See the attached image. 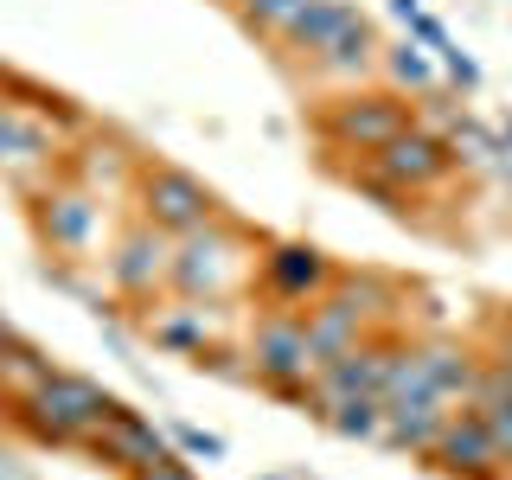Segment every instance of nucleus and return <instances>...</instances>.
Wrapping results in <instances>:
<instances>
[{"mask_svg": "<svg viewBox=\"0 0 512 480\" xmlns=\"http://www.w3.org/2000/svg\"><path fill=\"white\" fill-rule=\"evenodd\" d=\"M410 122H416V109L397 90H346L320 109V141H327V154H365L372 160Z\"/></svg>", "mask_w": 512, "mask_h": 480, "instance_id": "obj_2", "label": "nucleus"}, {"mask_svg": "<svg viewBox=\"0 0 512 480\" xmlns=\"http://www.w3.org/2000/svg\"><path fill=\"white\" fill-rule=\"evenodd\" d=\"M173 442H180L192 461H224V436H212V429H192V423H180V429H173Z\"/></svg>", "mask_w": 512, "mask_h": 480, "instance_id": "obj_23", "label": "nucleus"}, {"mask_svg": "<svg viewBox=\"0 0 512 480\" xmlns=\"http://www.w3.org/2000/svg\"><path fill=\"white\" fill-rule=\"evenodd\" d=\"M250 372L269 384V391H288V384H314L320 352L308 340V314L301 308H269L250 327Z\"/></svg>", "mask_w": 512, "mask_h": 480, "instance_id": "obj_4", "label": "nucleus"}, {"mask_svg": "<svg viewBox=\"0 0 512 480\" xmlns=\"http://www.w3.org/2000/svg\"><path fill=\"white\" fill-rule=\"evenodd\" d=\"M346 180H352V186H359V192H365V199H378V205H384V212H391V218H410V212H416V192H410V186H397V180H391V173H378V167H372V160H365V167H352V173H346Z\"/></svg>", "mask_w": 512, "mask_h": 480, "instance_id": "obj_21", "label": "nucleus"}, {"mask_svg": "<svg viewBox=\"0 0 512 480\" xmlns=\"http://www.w3.org/2000/svg\"><path fill=\"white\" fill-rule=\"evenodd\" d=\"M167 269H173V237L160 224L135 218L128 231L116 237V256H109V288L122 301H154L167 288Z\"/></svg>", "mask_w": 512, "mask_h": 480, "instance_id": "obj_5", "label": "nucleus"}, {"mask_svg": "<svg viewBox=\"0 0 512 480\" xmlns=\"http://www.w3.org/2000/svg\"><path fill=\"white\" fill-rule=\"evenodd\" d=\"M32 224H39V237L58 256L84 263L90 244H96V224H103V199H96L90 186H52L39 205H32Z\"/></svg>", "mask_w": 512, "mask_h": 480, "instance_id": "obj_9", "label": "nucleus"}, {"mask_svg": "<svg viewBox=\"0 0 512 480\" xmlns=\"http://www.w3.org/2000/svg\"><path fill=\"white\" fill-rule=\"evenodd\" d=\"M365 20V13L359 7H352V0H301V7H295V20H288L282 32H276V39L288 45V52H301V58H320V52H327V45H340L346 39V32L352 26H359Z\"/></svg>", "mask_w": 512, "mask_h": 480, "instance_id": "obj_11", "label": "nucleus"}, {"mask_svg": "<svg viewBox=\"0 0 512 480\" xmlns=\"http://www.w3.org/2000/svg\"><path fill=\"white\" fill-rule=\"evenodd\" d=\"M500 141H506V148H512V116H506V122H500Z\"/></svg>", "mask_w": 512, "mask_h": 480, "instance_id": "obj_30", "label": "nucleus"}, {"mask_svg": "<svg viewBox=\"0 0 512 480\" xmlns=\"http://www.w3.org/2000/svg\"><path fill=\"white\" fill-rule=\"evenodd\" d=\"M391 359H397V340H384V333L359 340L340 359H327L314 372V416H327V404H346V397H384Z\"/></svg>", "mask_w": 512, "mask_h": 480, "instance_id": "obj_6", "label": "nucleus"}, {"mask_svg": "<svg viewBox=\"0 0 512 480\" xmlns=\"http://www.w3.org/2000/svg\"><path fill=\"white\" fill-rule=\"evenodd\" d=\"M148 340L167 346V352H186L192 365H212V352H218V333H212L205 301H173V308L148 314Z\"/></svg>", "mask_w": 512, "mask_h": 480, "instance_id": "obj_13", "label": "nucleus"}, {"mask_svg": "<svg viewBox=\"0 0 512 480\" xmlns=\"http://www.w3.org/2000/svg\"><path fill=\"white\" fill-rule=\"evenodd\" d=\"M448 148H455V160H461V167H493L506 141H500V128L474 122L468 109H461V116H448Z\"/></svg>", "mask_w": 512, "mask_h": 480, "instance_id": "obj_18", "label": "nucleus"}, {"mask_svg": "<svg viewBox=\"0 0 512 480\" xmlns=\"http://www.w3.org/2000/svg\"><path fill=\"white\" fill-rule=\"evenodd\" d=\"M256 276H263V295L276 301V308H308V301H320L333 282H340L333 263L314 244H269Z\"/></svg>", "mask_w": 512, "mask_h": 480, "instance_id": "obj_10", "label": "nucleus"}, {"mask_svg": "<svg viewBox=\"0 0 512 480\" xmlns=\"http://www.w3.org/2000/svg\"><path fill=\"white\" fill-rule=\"evenodd\" d=\"M468 410H480V423L493 429V442H500L506 461H512V372H506V365L480 359V378H474Z\"/></svg>", "mask_w": 512, "mask_h": 480, "instance_id": "obj_15", "label": "nucleus"}, {"mask_svg": "<svg viewBox=\"0 0 512 480\" xmlns=\"http://www.w3.org/2000/svg\"><path fill=\"white\" fill-rule=\"evenodd\" d=\"M487 359H493V365H506V372H512V314L500 320V327H493V352H487Z\"/></svg>", "mask_w": 512, "mask_h": 480, "instance_id": "obj_25", "label": "nucleus"}, {"mask_svg": "<svg viewBox=\"0 0 512 480\" xmlns=\"http://www.w3.org/2000/svg\"><path fill=\"white\" fill-rule=\"evenodd\" d=\"M58 154V135L45 122H32L26 109L0 103V167H20V160H52Z\"/></svg>", "mask_w": 512, "mask_h": 480, "instance_id": "obj_16", "label": "nucleus"}, {"mask_svg": "<svg viewBox=\"0 0 512 480\" xmlns=\"http://www.w3.org/2000/svg\"><path fill=\"white\" fill-rule=\"evenodd\" d=\"M263 480H276V474H263Z\"/></svg>", "mask_w": 512, "mask_h": 480, "instance_id": "obj_31", "label": "nucleus"}, {"mask_svg": "<svg viewBox=\"0 0 512 480\" xmlns=\"http://www.w3.org/2000/svg\"><path fill=\"white\" fill-rule=\"evenodd\" d=\"M378 64H384V77H391L397 90H423V96L436 90V58H429L416 39H404V45H384V58H378Z\"/></svg>", "mask_w": 512, "mask_h": 480, "instance_id": "obj_19", "label": "nucleus"}, {"mask_svg": "<svg viewBox=\"0 0 512 480\" xmlns=\"http://www.w3.org/2000/svg\"><path fill=\"white\" fill-rule=\"evenodd\" d=\"M436 58H442V71H448V84H461V90H480V64H474L468 52H461V45H455V39H448V45H442V52H436Z\"/></svg>", "mask_w": 512, "mask_h": 480, "instance_id": "obj_24", "label": "nucleus"}, {"mask_svg": "<svg viewBox=\"0 0 512 480\" xmlns=\"http://www.w3.org/2000/svg\"><path fill=\"white\" fill-rule=\"evenodd\" d=\"M7 352H13V340H7V327H0V365H7Z\"/></svg>", "mask_w": 512, "mask_h": 480, "instance_id": "obj_29", "label": "nucleus"}, {"mask_svg": "<svg viewBox=\"0 0 512 480\" xmlns=\"http://www.w3.org/2000/svg\"><path fill=\"white\" fill-rule=\"evenodd\" d=\"M448 404H391L384 410V429H378V442L384 448H410V455H429L436 448V436L448 429Z\"/></svg>", "mask_w": 512, "mask_h": 480, "instance_id": "obj_14", "label": "nucleus"}, {"mask_svg": "<svg viewBox=\"0 0 512 480\" xmlns=\"http://www.w3.org/2000/svg\"><path fill=\"white\" fill-rule=\"evenodd\" d=\"M378 58H384L378 32H372V20H359V26H352L340 45H327V52L314 58V71H327V77H365Z\"/></svg>", "mask_w": 512, "mask_h": 480, "instance_id": "obj_17", "label": "nucleus"}, {"mask_svg": "<svg viewBox=\"0 0 512 480\" xmlns=\"http://www.w3.org/2000/svg\"><path fill=\"white\" fill-rule=\"evenodd\" d=\"M493 173H500V186H506V205H512V148H500V160H493Z\"/></svg>", "mask_w": 512, "mask_h": 480, "instance_id": "obj_26", "label": "nucleus"}, {"mask_svg": "<svg viewBox=\"0 0 512 480\" xmlns=\"http://www.w3.org/2000/svg\"><path fill=\"white\" fill-rule=\"evenodd\" d=\"M327 423L340 429V436L378 442V429H384V397H346V404H327Z\"/></svg>", "mask_w": 512, "mask_h": 480, "instance_id": "obj_20", "label": "nucleus"}, {"mask_svg": "<svg viewBox=\"0 0 512 480\" xmlns=\"http://www.w3.org/2000/svg\"><path fill=\"white\" fill-rule=\"evenodd\" d=\"M416 13H423V0H391V20H404V26H410Z\"/></svg>", "mask_w": 512, "mask_h": 480, "instance_id": "obj_27", "label": "nucleus"}, {"mask_svg": "<svg viewBox=\"0 0 512 480\" xmlns=\"http://www.w3.org/2000/svg\"><path fill=\"white\" fill-rule=\"evenodd\" d=\"M256 276V244L237 224H205V231L192 237H173V269H167V288L180 301H205V308H218V301H231L237 288Z\"/></svg>", "mask_w": 512, "mask_h": 480, "instance_id": "obj_1", "label": "nucleus"}, {"mask_svg": "<svg viewBox=\"0 0 512 480\" xmlns=\"http://www.w3.org/2000/svg\"><path fill=\"white\" fill-rule=\"evenodd\" d=\"M372 167L391 173L397 186H410L416 199H423V192H436L448 173L461 167V160H455V148H448V135H436V128H423V122H410L397 141H384V148L372 154Z\"/></svg>", "mask_w": 512, "mask_h": 480, "instance_id": "obj_8", "label": "nucleus"}, {"mask_svg": "<svg viewBox=\"0 0 512 480\" xmlns=\"http://www.w3.org/2000/svg\"><path fill=\"white\" fill-rule=\"evenodd\" d=\"M141 480H192V474L180 468V461H167V468H154V474H141Z\"/></svg>", "mask_w": 512, "mask_h": 480, "instance_id": "obj_28", "label": "nucleus"}, {"mask_svg": "<svg viewBox=\"0 0 512 480\" xmlns=\"http://www.w3.org/2000/svg\"><path fill=\"white\" fill-rule=\"evenodd\" d=\"M135 205H141V218L160 224L167 237H192V231H205V224H218V192L205 186V180H192L186 167H141L135 173Z\"/></svg>", "mask_w": 512, "mask_h": 480, "instance_id": "obj_3", "label": "nucleus"}, {"mask_svg": "<svg viewBox=\"0 0 512 480\" xmlns=\"http://www.w3.org/2000/svg\"><path fill=\"white\" fill-rule=\"evenodd\" d=\"M295 7H301V0H237L244 26H256V32H282L288 20H295Z\"/></svg>", "mask_w": 512, "mask_h": 480, "instance_id": "obj_22", "label": "nucleus"}, {"mask_svg": "<svg viewBox=\"0 0 512 480\" xmlns=\"http://www.w3.org/2000/svg\"><path fill=\"white\" fill-rule=\"evenodd\" d=\"M429 461H436L448 480H506L512 474L506 448L493 442V429L480 423V410H455V416H448V429L436 436Z\"/></svg>", "mask_w": 512, "mask_h": 480, "instance_id": "obj_7", "label": "nucleus"}, {"mask_svg": "<svg viewBox=\"0 0 512 480\" xmlns=\"http://www.w3.org/2000/svg\"><path fill=\"white\" fill-rule=\"evenodd\" d=\"M84 448H96L103 461H116V468H135V474H154V468H167V461H173L167 442L154 436V423H141L135 410H122L109 429H96Z\"/></svg>", "mask_w": 512, "mask_h": 480, "instance_id": "obj_12", "label": "nucleus"}]
</instances>
